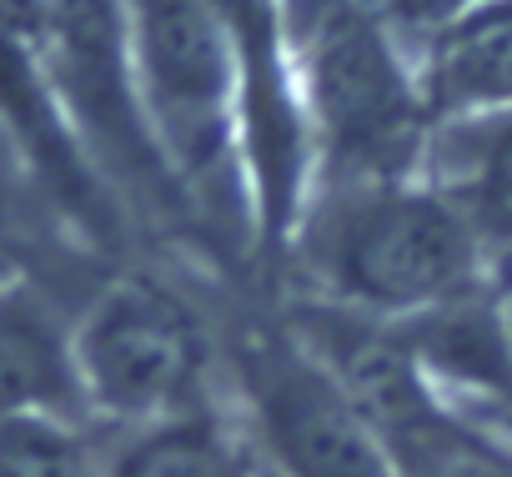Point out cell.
I'll list each match as a JSON object with an SVG mask.
<instances>
[{
	"mask_svg": "<svg viewBox=\"0 0 512 477\" xmlns=\"http://www.w3.org/2000/svg\"><path fill=\"white\" fill-rule=\"evenodd\" d=\"M236 71V141L256 272L282 277L312 201V131L297 91L287 0H206Z\"/></svg>",
	"mask_w": 512,
	"mask_h": 477,
	"instance_id": "8992f818",
	"label": "cell"
},
{
	"mask_svg": "<svg viewBox=\"0 0 512 477\" xmlns=\"http://www.w3.org/2000/svg\"><path fill=\"white\" fill-rule=\"evenodd\" d=\"M287 36L312 131V191L417 176L432 116L387 21L362 0H287Z\"/></svg>",
	"mask_w": 512,
	"mask_h": 477,
	"instance_id": "277c9868",
	"label": "cell"
},
{
	"mask_svg": "<svg viewBox=\"0 0 512 477\" xmlns=\"http://www.w3.org/2000/svg\"><path fill=\"white\" fill-rule=\"evenodd\" d=\"M106 477H256L231 407L106 437Z\"/></svg>",
	"mask_w": 512,
	"mask_h": 477,
	"instance_id": "9c48e42d",
	"label": "cell"
},
{
	"mask_svg": "<svg viewBox=\"0 0 512 477\" xmlns=\"http://www.w3.org/2000/svg\"><path fill=\"white\" fill-rule=\"evenodd\" d=\"M282 277L292 297L377 322H412L492 282V242L432 176L312 191Z\"/></svg>",
	"mask_w": 512,
	"mask_h": 477,
	"instance_id": "6da1fadb",
	"label": "cell"
},
{
	"mask_svg": "<svg viewBox=\"0 0 512 477\" xmlns=\"http://www.w3.org/2000/svg\"><path fill=\"white\" fill-rule=\"evenodd\" d=\"M66 337L81 417L101 437L226 407L216 307L156 267L101 277Z\"/></svg>",
	"mask_w": 512,
	"mask_h": 477,
	"instance_id": "7a4b0ae2",
	"label": "cell"
},
{
	"mask_svg": "<svg viewBox=\"0 0 512 477\" xmlns=\"http://www.w3.org/2000/svg\"><path fill=\"white\" fill-rule=\"evenodd\" d=\"M71 312L36 277L0 287V422L21 412H81L71 377Z\"/></svg>",
	"mask_w": 512,
	"mask_h": 477,
	"instance_id": "ba28073f",
	"label": "cell"
},
{
	"mask_svg": "<svg viewBox=\"0 0 512 477\" xmlns=\"http://www.w3.org/2000/svg\"><path fill=\"white\" fill-rule=\"evenodd\" d=\"M0 477H106V437L81 412L0 422Z\"/></svg>",
	"mask_w": 512,
	"mask_h": 477,
	"instance_id": "30bf717a",
	"label": "cell"
},
{
	"mask_svg": "<svg viewBox=\"0 0 512 477\" xmlns=\"http://www.w3.org/2000/svg\"><path fill=\"white\" fill-rule=\"evenodd\" d=\"M417 86L432 121L512 116V0L462 6L432 36Z\"/></svg>",
	"mask_w": 512,
	"mask_h": 477,
	"instance_id": "52a82bcc",
	"label": "cell"
},
{
	"mask_svg": "<svg viewBox=\"0 0 512 477\" xmlns=\"http://www.w3.org/2000/svg\"><path fill=\"white\" fill-rule=\"evenodd\" d=\"M437 477H512V452L487 457V462H472V467H452V472H437Z\"/></svg>",
	"mask_w": 512,
	"mask_h": 477,
	"instance_id": "8fae6325",
	"label": "cell"
},
{
	"mask_svg": "<svg viewBox=\"0 0 512 477\" xmlns=\"http://www.w3.org/2000/svg\"><path fill=\"white\" fill-rule=\"evenodd\" d=\"M216 327L226 407L256 477H402L287 302H221Z\"/></svg>",
	"mask_w": 512,
	"mask_h": 477,
	"instance_id": "3957f363",
	"label": "cell"
},
{
	"mask_svg": "<svg viewBox=\"0 0 512 477\" xmlns=\"http://www.w3.org/2000/svg\"><path fill=\"white\" fill-rule=\"evenodd\" d=\"M36 21L56 96L111 196L196 226L146 121L126 0H36Z\"/></svg>",
	"mask_w": 512,
	"mask_h": 477,
	"instance_id": "5b68a950",
	"label": "cell"
},
{
	"mask_svg": "<svg viewBox=\"0 0 512 477\" xmlns=\"http://www.w3.org/2000/svg\"><path fill=\"white\" fill-rule=\"evenodd\" d=\"M11 277H21V267H16V257L6 252V242H0V287H6Z\"/></svg>",
	"mask_w": 512,
	"mask_h": 477,
	"instance_id": "7c38bea8",
	"label": "cell"
}]
</instances>
